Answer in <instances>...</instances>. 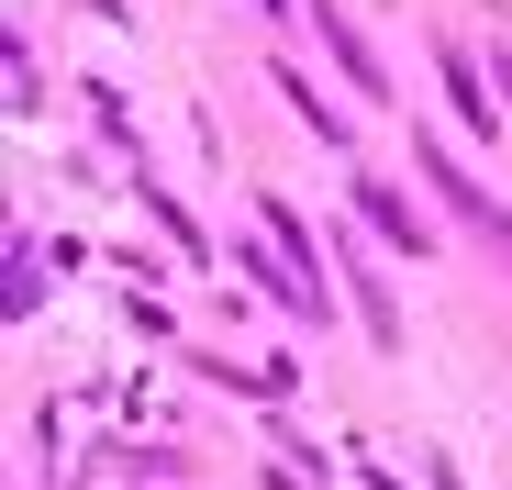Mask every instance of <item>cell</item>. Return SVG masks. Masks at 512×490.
Instances as JSON below:
<instances>
[{"label":"cell","mask_w":512,"mask_h":490,"mask_svg":"<svg viewBox=\"0 0 512 490\" xmlns=\"http://www.w3.org/2000/svg\"><path fill=\"white\" fill-rule=\"evenodd\" d=\"M446 90H457V112H468V123H479V134H490V101H479V67H468V56H457V45H446Z\"/></svg>","instance_id":"4"},{"label":"cell","mask_w":512,"mask_h":490,"mask_svg":"<svg viewBox=\"0 0 512 490\" xmlns=\"http://www.w3.org/2000/svg\"><path fill=\"white\" fill-rule=\"evenodd\" d=\"M357 212H368V234H390V245H401V257H423V212H401L379 179H357Z\"/></svg>","instance_id":"3"},{"label":"cell","mask_w":512,"mask_h":490,"mask_svg":"<svg viewBox=\"0 0 512 490\" xmlns=\"http://www.w3.org/2000/svg\"><path fill=\"white\" fill-rule=\"evenodd\" d=\"M423 179H435V201H446V212H457V223H468V234L490 245V257L512 268V212H501V201H490V190H479V179L457 168V156H446L435 134H423Z\"/></svg>","instance_id":"1"},{"label":"cell","mask_w":512,"mask_h":490,"mask_svg":"<svg viewBox=\"0 0 512 490\" xmlns=\"http://www.w3.org/2000/svg\"><path fill=\"white\" fill-rule=\"evenodd\" d=\"M312 34H323L334 56H346V78H357V90H368V101H390V56H368V34H357L346 12H334V0H312Z\"/></svg>","instance_id":"2"}]
</instances>
